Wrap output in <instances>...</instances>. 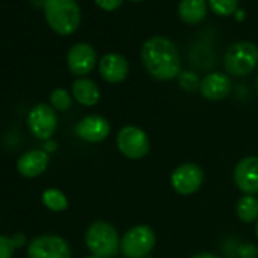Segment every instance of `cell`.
I'll use <instances>...</instances> for the list:
<instances>
[{"label":"cell","instance_id":"6da1fadb","mask_svg":"<svg viewBox=\"0 0 258 258\" xmlns=\"http://www.w3.org/2000/svg\"><path fill=\"white\" fill-rule=\"evenodd\" d=\"M142 61L148 73L158 81H170L181 75L178 47L166 37H152L142 47Z\"/></svg>","mask_w":258,"mask_h":258},{"label":"cell","instance_id":"7a4b0ae2","mask_svg":"<svg viewBox=\"0 0 258 258\" xmlns=\"http://www.w3.org/2000/svg\"><path fill=\"white\" fill-rule=\"evenodd\" d=\"M44 16L58 35L73 34L81 23V10L76 0H44Z\"/></svg>","mask_w":258,"mask_h":258},{"label":"cell","instance_id":"3957f363","mask_svg":"<svg viewBox=\"0 0 258 258\" xmlns=\"http://www.w3.org/2000/svg\"><path fill=\"white\" fill-rule=\"evenodd\" d=\"M120 238L115 228L103 220L93 222L85 232V243L97 258H114L120 250Z\"/></svg>","mask_w":258,"mask_h":258},{"label":"cell","instance_id":"277c9868","mask_svg":"<svg viewBox=\"0 0 258 258\" xmlns=\"http://www.w3.org/2000/svg\"><path fill=\"white\" fill-rule=\"evenodd\" d=\"M223 66L229 75L237 78L252 73L258 66V47L250 41L232 44L223 56Z\"/></svg>","mask_w":258,"mask_h":258},{"label":"cell","instance_id":"5b68a950","mask_svg":"<svg viewBox=\"0 0 258 258\" xmlns=\"http://www.w3.org/2000/svg\"><path fill=\"white\" fill-rule=\"evenodd\" d=\"M157 241L155 232L148 225H137L127 229L120 241V250L126 258H145Z\"/></svg>","mask_w":258,"mask_h":258},{"label":"cell","instance_id":"8992f818","mask_svg":"<svg viewBox=\"0 0 258 258\" xmlns=\"http://www.w3.org/2000/svg\"><path fill=\"white\" fill-rule=\"evenodd\" d=\"M149 137L137 126H123L117 134V148L129 160H140L149 152Z\"/></svg>","mask_w":258,"mask_h":258},{"label":"cell","instance_id":"52a82bcc","mask_svg":"<svg viewBox=\"0 0 258 258\" xmlns=\"http://www.w3.org/2000/svg\"><path fill=\"white\" fill-rule=\"evenodd\" d=\"M204 182V172L193 163H184L178 166L170 176V184L178 195L188 196L196 193Z\"/></svg>","mask_w":258,"mask_h":258},{"label":"cell","instance_id":"ba28073f","mask_svg":"<svg viewBox=\"0 0 258 258\" xmlns=\"http://www.w3.org/2000/svg\"><path fill=\"white\" fill-rule=\"evenodd\" d=\"M28 124H29L31 133L37 139L49 140L56 131L58 118H56L53 108H50L46 103H38L31 109L28 115Z\"/></svg>","mask_w":258,"mask_h":258},{"label":"cell","instance_id":"9c48e42d","mask_svg":"<svg viewBox=\"0 0 258 258\" xmlns=\"http://www.w3.org/2000/svg\"><path fill=\"white\" fill-rule=\"evenodd\" d=\"M29 258H70L69 243L59 235H41L32 240L28 249Z\"/></svg>","mask_w":258,"mask_h":258},{"label":"cell","instance_id":"30bf717a","mask_svg":"<svg viewBox=\"0 0 258 258\" xmlns=\"http://www.w3.org/2000/svg\"><path fill=\"white\" fill-rule=\"evenodd\" d=\"M234 181L244 195L258 193V157L241 158L235 166Z\"/></svg>","mask_w":258,"mask_h":258},{"label":"cell","instance_id":"8fae6325","mask_svg":"<svg viewBox=\"0 0 258 258\" xmlns=\"http://www.w3.org/2000/svg\"><path fill=\"white\" fill-rule=\"evenodd\" d=\"M75 133L79 139L88 143H99L109 136L111 124L102 115H87L76 124Z\"/></svg>","mask_w":258,"mask_h":258},{"label":"cell","instance_id":"7c38bea8","mask_svg":"<svg viewBox=\"0 0 258 258\" xmlns=\"http://www.w3.org/2000/svg\"><path fill=\"white\" fill-rule=\"evenodd\" d=\"M96 61H97L96 50L93 49V46L87 43H78L72 46L67 55L69 69L75 76L88 75L94 69Z\"/></svg>","mask_w":258,"mask_h":258},{"label":"cell","instance_id":"4fadbf2b","mask_svg":"<svg viewBox=\"0 0 258 258\" xmlns=\"http://www.w3.org/2000/svg\"><path fill=\"white\" fill-rule=\"evenodd\" d=\"M100 76L109 84H118L126 79L129 64L120 53H106L99 62Z\"/></svg>","mask_w":258,"mask_h":258},{"label":"cell","instance_id":"5bb4252c","mask_svg":"<svg viewBox=\"0 0 258 258\" xmlns=\"http://www.w3.org/2000/svg\"><path fill=\"white\" fill-rule=\"evenodd\" d=\"M201 94L208 100H222L231 91V79L228 75L213 72L201 81Z\"/></svg>","mask_w":258,"mask_h":258},{"label":"cell","instance_id":"9a60e30c","mask_svg":"<svg viewBox=\"0 0 258 258\" xmlns=\"http://www.w3.org/2000/svg\"><path fill=\"white\" fill-rule=\"evenodd\" d=\"M49 164V157L44 151H29L17 161V170L25 178H35L41 175Z\"/></svg>","mask_w":258,"mask_h":258},{"label":"cell","instance_id":"2e32d148","mask_svg":"<svg viewBox=\"0 0 258 258\" xmlns=\"http://www.w3.org/2000/svg\"><path fill=\"white\" fill-rule=\"evenodd\" d=\"M72 93H73V97L81 105H85V106H93L100 99V90H99L97 84L93 82L91 79H85V78H81L73 82Z\"/></svg>","mask_w":258,"mask_h":258},{"label":"cell","instance_id":"e0dca14e","mask_svg":"<svg viewBox=\"0 0 258 258\" xmlns=\"http://www.w3.org/2000/svg\"><path fill=\"white\" fill-rule=\"evenodd\" d=\"M208 10V2L207 0H181L178 7V13L182 22L188 25H196L201 23Z\"/></svg>","mask_w":258,"mask_h":258},{"label":"cell","instance_id":"ac0fdd59","mask_svg":"<svg viewBox=\"0 0 258 258\" xmlns=\"http://www.w3.org/2000/svg\"><path fill=\"white\" fill-rule=\"evenodd\" d=\"M237 216L241 222L252 223L258 220V199L252 195L240 198L237 202Z\"/></svg>","mask_w":258,"mask_h":258},{"label":"cell","instance_id":"d6986e66","mask_svg":"<svg viewBox=\"0 0 258 258\" xmlns=\"http://www.w3.org/2000/svg\"><path fill=\"white\" fill-rule=\"evenodd\" d=\"M43 204L50 211H64L69 207V201L66 195L56 188H47L43 193Z\"/></svg>","mask_w":258,"mask_h":258},{"label":"cell","instance_id":"ffe728a7","mask_svg":"<svg viewBox=\"0 0 258 258\" xmlns=\"http://www.w3.org/2000/svg\"><path fill=\"white\" fill-rule=\"evenodd\" d=\"M208 5L214 14L222 16V17H228L237 11L238 0H208Z\"/></svg>","mask_w":258,"mask_h":258},{"label":"cell","instance_id":"44dd1931","mask_svg":"<svg viewBox=\"0 0 258 258\" xmlns=\"http://www.w3.org/2000/svg\"><path fill=\"white\" fill-rule=\"evenodd\" d=\"M50 102L52 106L58 111H67L72 106V97L67 90L64 88H56L50 94Z\"/></svg>","mask_w":258,"mask_h":258},{"label":"cell","instance_id":"7402d4cb","mask_svg":"<svg viewBox=\"0 0 258 258\" xmlns=\"http://www.w3.org/2000/svg\"><path fill=\"white\" fill-rule=\"evenodd\" d=\"M179 85L181 88H184L185 91H196L198 88H201V82L198 79V76L193 72H181V75L178 76Z\"/></svg>","mask_w":258,"mask_h":258},{"label":"cell","instance_id":"603a6c76","mask_svg":"<svg viewBox=\"0 0 258 258\" xmlns=\"http://www.w3.org/2000/svg\"><path fill=\"white\" fill-rule=\"evenodd\" d=\"M17 244L13 237L0 235V258H13Z\"/></svg>","mask_w":258,"mask_h":258},{"label":"cell","instance_id":"cb8c5ba5","mask_svg":"<svg viewBox=\"0 0 258 258\" xmlns=\"http://www.w3.org/2000/svg\"><path fill=\"white\" fill-rule=\"evenodd\" d=\"M237 253H238V258H256L258 256V247H256V244L247 241V243H243L238 246Z\"/></svg>","mask_w":258,"mask_h":258},{"label":"cell","instance_id":"d4e9b609","mask_svg":"<svg viewBox=\"0 0 258 258\" xmlns=\"http://www.w3.org/2000/svg\"><path fill=\"white\" fill-rule=\"evenodd\" d=\"M94 2L103 11H114V10H117L121 5L123 0H94Z\"/></svg>","mask_w":258,"mask_h":258},{"label":"cell","instance_id":"484cf974","mask_svg":"<svg viewBox=\"0 0 258 258\" xmlns=\"http://www.w3.org/2000/svg\"><path fill=\"white\" fill-rule=\"evenodd\" d=\"M13 238H14V241H16L17 247H19V246H23V244H25V241H26V237H25V234H23V232H16V234L13 235Z\"/></svg>","mask_w":258,"mask_h":258},{"label":"cell","instance_id":"4316f807","mask_svg":"<svg viewBox=\"0 0 258 258\" xmlns=\"http://www.w3.org/2000/svg\"><path fill=\"white\" fill-rule=\"evenodd\" d=\"M190 258H220V256H217L216 253H210V252H201V253H196Z\"/></svg>","mask_w":258,"mask_h":258},{"label":"cell","instance_id":"83f0119b","mask_svg":"<svg viewBox=\"0 0 258 258\" xmlns=\"http://www.w3.org/2000/svg\"><path fill=\"white\" fill-rule=\"evenodd\" d=\"M46 148H47V151H53L55 149V143H47Z\"/></svg>","mask_w":258,"mask_h":258},{"label":"cell","instance_id":"f1b7e54d","mask_svg":"<svg viewBox=\"0 0 258 258\" xmlns=\"http://www.w3.org/2000/svg\"><path fill=\"white\" fill-rule=\"evenodd\" d=\"M255 232H256V237H258V222H256V226H255Z\"/></svg>","mask_w":258,"mask_h":258},{"label":"cell","instance_id":"f546056e","mask_svg":"<svg viewBox=\"0 0 258 258\" xmlns=\"http://www.w3.org/2000/svg\"><path fill=\"white\" fill-rule=\"evenodd\" d=\"M85 258H97V256H94V255H90V256H85Z\"/></svg>","mask_w":258,"mask_h":258},{"label":"cell","instance_id":"4dcf8cb0","mask_svg":"<svg viewBox=\"0 0 258 258\" xmlns=\"http://www.w3.org/2000/svg\"><path fill=\"white\" fill-rule=\"evenodd\" d=\"M256 90H258V75H256Z\"/></svg>","mask_w":258,"mask_h":258},{"label":"cell","instance_id":"1f68e13d","mask_svg":"<svg viewBox=\"0 0 258 258\" xmlns=\"http://www.w3.org/2000/svg\"><path fill=\"white\" fill-rule=\"evenodd\" d=\"M131 2H142V0H131Z\"/></svg>","mask_w":258,"mask_h":258}]
</instances>
